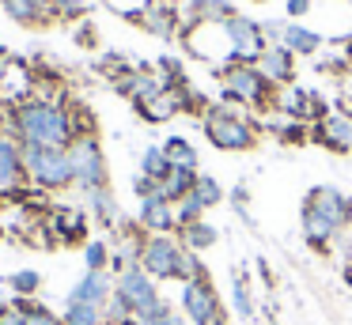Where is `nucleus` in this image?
<instances>
[{"instance_id": "nucleus-1", "label": "nucleus", "mask_w": 352, "mask_h": 325, "mask_svg": "<svg viewBox=\"0 0 352 325\" xmlns=\"http://www.w3.org/2000/svg\"><path fill=\"white\" fill-rule=\"evenodd\" d=\"M12 125H16L23 144H38V148H69L76 140V121L69 117V110H61L57 102H23L12 106Z\"/></svg>"}, {"instance_id": "nucleus-2", "label": "nucleus", "mask_w": 352, "mask_h": 325, "mask_svg": "<svg viewBox=\"0 0 352 325\" xmlns=\"http://www.w3.org/2000/svg\"><path fill=\"white\" fill-rule=\"evenodd\" d=\"M23 170L31 174V181L42 186V189L72 186L69 148H38V144H23Z\"/></svg>"}, {"instance_id": "nucleus-3", "label": "nucleus", "mask_w": 352, "mask_h": 325, "mask_svg": "<svg viewBox=\"0 0 352 325\" xmlns=\"http://www.w3.org/2000/svg\"><path fill=\"white\" fill-rule=\"evenodd\" d=\"M205 133L220 151H250L258 144V133L246 117H239L231 106H212L205 113Z\"/></svg>"}, {"instance_id": "nucleus-4", "label": "nucleus", "mask_w": 352, "mask_h": 325, "mask_svg": "<svg viewBox=\"0 0 352 325\" xmlns=\"http://www.w3.org/2000/svg\"><path fill=\"white\" fill-rule=\"evenodd\" d=\"M69 159H72V181L87 193L107 186V163H102L99 140L91 133H80L76 140L69 144Z\"/></svg>"}, {"instance_id": "nucleus-5", "label": "nucleus", "mask_w": 352, "mask_h": 325, "mask_svg": "<svg viewBox=\"0 0 352 325\" xmlns=\"http://www.w3.org/2000/svg\"><path fill=\"white\" fill-rule=\"evenodd\" d=\"M182 314L190 325H228L223 302H220V295H216V287L208 284V280L182 284Z\"/></svg>"}, {"instance_id": "nucleus-6", "label": "nucleus", "mask_w": 352, "mask_h": 325, "mask_svg": "<svg viewBox=\"0 0 352 325\" xmlns=\"http://www.w3.org/2000/svg\"><path fill=\"white\" fill-rule=\"evenodd\" d=\"M114 291L122 295L125 302H129L133 314H148V310H155V306L163 302V299H160V287H155V280L148 276L140 265H129V269L118 272Z\"/></svg>"}, {"instance_id": "nucleus-7", "label": "nucleus", "mask_w": 352, "mask_h": 325, "mask_svg": "<svg viewBox=\"0 0 352 325\" xmlns=\"http://www.w3.org/2000/svg\"><path fill=\"white\" fill-rule=\"evenodd\" d=\"M178 257H182V242L170 234H152L140 249V269L152 280H178Z\"/></svg>"}, {"instance_id": "nucleus-8", "label": "nucleus", "mask_w": 352, "mask_h": 325, "mask_svg": "<svg viewBox=\"0 0 352 325\" xmlns=\"http://www.w3.org/2000/svg\"><path fill=\"white\" fill-rule=\"evenodd\" d=\"M265 76L258 72V65H228L223 68V95L231 102H261L265 98Z\"/></svg>"}, {"instance_id": "nucleus-9", "label": "nucleus", "mask_w": 352, "mask_h": 325, "mask_svg": "<svg viewBox=\"0 0 352 325\" xmlns=\"http://www.w3.org/2000/svg\"><path fill=\"white\" fill-rule=\"evenodd\" d=\"M307 204H311L318 216H326L337 231H344V227L352 223V201L344 193H337V189H311Z\"/></svg>"}, {"instance_id": "nucleus-10", "label": "nucleus", "mask_w": 352, "mask_h": 325, "mask_svg": "<svg viewBox=\"0 0 352 325\" xmlns=\"http://www.w3.org/2000/svg\"><path fill=\"white\" fill-rule=\"evenodd\" d=\"M114 272H87L84 280H80L76 287H72L69 291V302H84V306H107L110 302V295H114Z\"/></svg>"}, {"instance_id": "nucleus-11", "label": "nucleus", "mask_w": 352, "mask_h": 325, "mask_svg": "<svg viewBox=\"0 0 352 325\" xmlns=\"http://www.w3.org/2000/svg\"><path fill=\"white\" fill-rule=\"evenodd\" d=\"M254 65H258V72L265 76L269 83H288L292 72H296V53H292L288 45H265Z\"/></svg>"}, {"instance_id": "nucleus-12", "label": "nucleus", "mask_w": 352, "mask_h": 325, "mask_svg": "<svg viewBox=\"0 0 352 325\" xmlns=\"http://www.w3.org/2000/svg\"><path fill=\"white\" fill-rule=\"evenodd\" d=\"M140 227L152 231V234H170L178 227L175 204L163 201V197H148V201H140Z\"/></svg>"}, {"instance_id": "nucleus-13", "label": "nucleus", "mask_w": 352, "mask_h": 325, "mask_svg": "<svg viewBox=\"0 0 352 325\" xmlns=\"http://www.w3.org/2000/svg\"><path fill=\"white\" fill-rule=\"evenodd\" d=\"M23 174V140H12L8 133H0V189H12Z\"/></svg>"}, {"instance_id": "nucleus-14", "label": "nucleus", "mask_w": 352, "mask_h": 325, "mask_svg": "<svg viewBox=\"0 0 352 325\" xmlns=\"http://www.w3.org/2000/svg\"><path fill=\"white\" fill-rule=\"evenodd\" d=\"M182 106H186V91L163 87L160 95H152L148 102H140L137 110L144 113V121H170L175 113H182Z\"/></svg>"}, {"instance_id": "nucleus-15", "label": "nucleus", "mask_w": 352, "mask_h": 325, "mask_svg": "<svg viewBox=\"0 0 352 325\" xmlns=\"http://www.w3.org/2000/svg\"><path fill=\"white\" fill-rule=\"evenodd\" d=\"M318 140L329 151H352V117L349 113H329L318 121Z\"/></svg>"}, {"instance_id": "nucleus-16", "label": "nucleus", "mask_w": 352, "mask_h": 325, "mask_svg": "<svg viewBox=\"0 0 352 325\" xmlns=\"http://www.w3.org/2000/svg\"><path fill=\"white\" fill-rule=\"evenodd\" d=\"M4 4V12L12 15L16 23H27V27H34V23H46L50 15V0H0Z\"/></svg>"}, {"instance_id": "nucleus-17", "label": "nucleus", "mask_w": 352, "mask_h": 325, "mask_svg": "<svg viewBox=\"0 0 352 325\" xmlns=\"http://www.w3.org/2000/svg\"><path fill=\"white\" fill-rule=\"evenodd\" d=\"M337 234V227L329 223L326 216H318V212L311 208V204H303V238L311 242L314 249H326V242Z\"/></svg>"}, {"instance_id": "nucleus-18", "label": "nucleus", "mask_w": 352, "mask_h": 325, "mask_svg": "<svg viewBox=\"0 0 352 325\" xmlns=\"http://www.w3.org/2000/svg\"><path fill=\"white\" fill-rule=\"evenodd\" d=\"M50 227L57 231V238L80 242V238H84V227H87V216H84V212H76V208H57L54 219H50Z\"/></svg>"}, {"instance_id": "nucleus-19", "label": "nucleus", "mask_w": 352, "mask_h": 325, "mask_svg": "<svg viewBox=\"0 0 352 325\" xmlns=\"http://www.w3.org/2000/svg\"><path fill=\"white\" fill-rule=\"evenodd\" d=\"M231 15V0H190V23H228Z\"/></svg>"}, {"instance_id": "nucleus-20", "label": "nucleus", "mask_w": 352, "mask_h": 325, "mask_svg": "<svg viewBox=\"0 0 352 325\" xmlns=\"http://www.w3.org/2000/svg\"><path fill=\"white\" fill-rule=\"evenodd\" d=\"M193 186H197V170H178V166H175V170L163 178V201L178 204L182 197L193 193Z\"/></svg>"}, {"instance_id": "nucleus-21", "label": "nucleus", "mask_w": 352, "mask_h": 325, "mask_svg": "<svg viewBox=\"0 0 352 325\" xmlns=\"http://www.w3.org/2000/svg\"><path fill=\"white\" fill-rule=\"evenodd\" d=\"M178 231H182V238H178V242H182L186 249H193V254L208 249L216 238H220V234H216V227L205 223V219H201V223H190V227H178Z\"/></svg>"}, {"instance_id": "nucleus-22", "label": "nucleus", "mask_w": 352, "mask_h": 325, "mask_svg": "<svg viewBox=\"0 0 352 325\" xmlns=\"http://www.w3.org/2000/svg\"><path fill=\"white\" fill-rule=\"evenodd\" d=\"M144 23L148 30H152V34H160V38H170L175 34V27H178V19H175V8H167V4H152L144 12Z\"/></svg>"}, {"instance_id": "nucleus-23", "label": "nucleus", "mask_w": 352, "mask_h": 325, "mask_svg": "<svg viewBox=\"0 0 352 325\" xmlns=\"http://www.w3.org/2000/svg\"><path fill=\"white\" fill-rule=\"evenodd\" d=\"M280 45H288L296 57H307V53H318L322 38L314 34V30H307V27H292V23H288V30H284V42H280Z\"/></svg>"}, {"instance_id": "nucleus-24", "label": "nucleus", "mask_w": 352, "mask_h": 325, "mask_svg": "<svg viewBox=\"0 0 352 325\" xmlns=\"http://www.w3.org/2000/svg\"><path fill=\"white\" fill-rule=\"evenodd\" d=\"M163 151H167L170 166H178V170H197V151H193L190 140H182V136H170V140L163 144Z\"/></svg>"}, {"instance_id": "nucleus-25", "label": "nucleus", "mask_w": 352, "mask_h": 325, "mask_svg": "<svg viewBox=\"0 0 352 325\" xmlns=\"http://www.w3.org/2000/svg\"><path fill=\"white\" fill-rule=\"evenodd\" d=\"M87 201H91L95 219H99L102 227H114V223H118V201L110 197V189H107V186L95 189V193H87Z\"/></svg>"}, {"instance_id": "nucleus-26", "label": "nucleus", "mask_w": 352, "mask_h": 325, "mask_svg": "<svg viewBox=\"0 0 352 325\" xmlns=\"http://www.w3.org/2000/svg\"><path fill=\"white\" fill-rule=\"evenodd\" d=\"M170 170H175V166H170V159H167V151H163V148H148L144 151V159H140V174H144V178L163 181Z\"/></svg>"}, {"instance_id": "nucleus-27", "label": "nucleus", "mask_w": 352, "mask_h": 325, "mask_svg": "<svg viewBox=\"0 0 352 325\" xmlns=\"http://www.w3.org/2000/svg\"><path fill=\"white\" fill-rule=\"evenodd\" d=\"M231 306H235L239 322H254V299H250V284H246V276L231 280Z\"/></svg>"}, {"instance_id": "nucleus-28", "label": "nucleus", "mask_w": 352, "mask_h": 325, "mask_svg": "<svg viewBox=\"0 0 352 325\" xmlns=\"http://www.w3.org/2000/svg\"><path fill=\"white\" fill-rule=\"evenodd\" d=\"M61 325H102V310L84 306V302H69L61 314Z\"/></svg>"}, {"instance_id": "nucleus-29", "label": "nucleus", "mask_w": 352, "mask_h": 325, "mask_svg": "<svg viewBox=\"0 0 352 325\" xmlns=\"http://www.w3.org/2000/svg\"><path fill=\"white\" fill-rule=\"evenodd\" d=\"M110 261H114V257H110V246L107 242H87L84 246V265H87V272H107L110 269Z\"/></svg>"}, {"instance_id": "nucleus-30", "label": "nucleus", "mask_w": 352, "mask_h": 325, "mask_svg": "<svg viewBox=\"0 0 352 325\" xmlns=\"http://www.w3.org/2000/svg\"><path fill=\"white\" fill-rule=\"evenodd\" d=\"M19 306H23V325H61V317L54 310L38 306L34 299H19Z\"/></svg>"}, {"instance_id": "nucleus-31", "label": "nucleus", "mask_w": 352, "mask_h": 325, "mask_svg": "<svg viewBox=\"0 0 352 325\" xmlns=\"http://www.w3.org/2000/svg\"><path fill=\"white\" fill-rule=\"evenodd\" d=\"M193 197H197L205 208H216V204L223 201V189L216 178H208V174H197V186H193Z\"/></svg>"}, {"instance_id": "nucleus-32", "label": "nucleus", "mask_w": 352, "mask_h": 325, "mask_svg": "<svg viewBox=\"0 0 352 325\" xmlns=\"http://www.w3.org/2000/svg\"><path fill=\"white\" fill-rule=\"evenodd\" d=\"M178 280H182V284L205 280V265H201V257L193 254V249H186V246H182V257H178Z\"/></svg>"}, {"instance_id": "nucleus-33", "label": "nucleus", "mask_w": 352, "mask_h": 325, "mask_svg": "<svg viewBox=\"0 0 352 325\" xmlns=\"http://www.w3.org/2000/svg\"><path fill=\"white\" fill-rule=\"evenodd\" d=\"M201 212H205V204L197 201V197H182V201L175 204V216H178V227H190V223H201Z\"/></svg>"}, {"instance_id": "nucleus-34", "label": "nucleus", "mask_w": 352, "mask_h": 325, "mask_svg": "<svg viewBox=\"0 0 352 325\" xmlns=\"http://www.w3.org/2000/svg\"><path fill=\"white\" fill-rule=\"evenodd\" d=\"M8 284H12V291H16L19 299H31V295L42 287V276H38V272H31V269H23V272H16Z\"/></svg>"}, {"instance_id": "nucleus-35", "label": "nucleus", "mask_w": 352, "mask_h": 325, "mask_svg": "<svg viewBox=\"0 0 352 325\" xmlns=\"http://www.w3.org/2000/svg\"><path fill=\"white\" fill-rule=\"evenodd\" d=\"M110 8H114L118 15H125V19H144V12L155 4V0H107Z\"/></svg>"}, {"instance_id": "nucleus-36", "label": "nucleus", "mask_w": 352, "mask_h": 325, "mask_svg": "<svg viewBox=\"0 0 352 325\" xmlns=\"http://www.w3.org/2000/svg\"><path fill=\"white\" fill-rule=\"evenodd\" d=\"M50 12H54V15H65V19H72V15L84 12V4H80V0H50Z\"/></svg>"}, {"instance_id": "nucleus-37", "label": "nucleus", "mask_w": 352, "mask_h": 325, "mask_svg": "<svg viewBox=\"0 0 352 325\" xmlns=\"http://www.w3.org/2000/svg\"><path fill=\"white\" fill-rule=\"evenodd\" d=\"M0 325H23V306H19V299H12L8 306H0Z\"/></svg>"}, {"instance_id": "nucleus-38", "label": "nucleus", "mask_w": 352, "mask_h": 325, "mask_svg": "<svg viewBox=\"0 0 352 325\" xmlns=\"http://www.w3.org/2000/svg\"><path fill=\"white\" fill-rule=\"evenodd\" d=\"M311 8V0H288V15H303Z\"/></svg>"}, {"instance_id": "nucleus-39", "label": "nucleus", "mask_w": 352, "mask_h": 325, "mask_svg": "<svg viewBox=\"0 0 352 325\" xmlns=\"http://www.w3.org/2000/svg\"><path fill=\"white\" fill-rule=\"evenodd\" d=\"M160 325H190V322H186V317H178V314H167Z\"/></svg>"}, {"instance_id": "nucleus-40", "label": "nucleus", "mask_w": 352, "mask_h": 325, "mask_svg": "<svg viewBox=\"0 0 352 325\" xmlns=\"http://www.w3.org/2000/svg\"><path fill=\"white\" fill-rule=\"evenodd\" d=\"M344 95L352 98V68H349V72H344Z\"/></svg>"}, {"instance_id": "nucleus-41", "label": "nucleus", "mask_w": 352, "mask_h": 325, "mask_svg": "<svg viewBox=\"0 0 352 325\" xmlns=\"http://www.w3.org/2000/svg\"><path fill=\"white\" fill-rule=\"evenodd\" d=\"M4 117H8V110H4V98H0V125H4Z\"/></svg>"}, {"instance_id": "nucleus-42", "label": "nucleus", "mask_w": 352, "mask_h": 325, "mask_svg": "<svg viewBox=\"0 0 352 325\" xmlns=\"http://www.w3.org/2000/svg\"><path fill=\"white\" fill-rule=\"evenodd\" d=\"M155 4H167V8H175V4H178V0H155Z\"/></svg>"}]
</instances>
